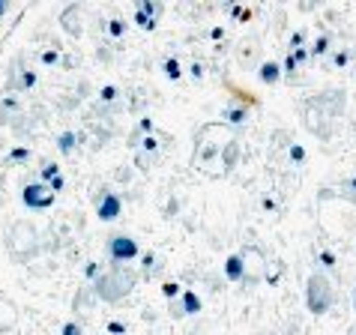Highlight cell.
Returning <instances> with one entry per match:
<instances>
[{"mask_svg": "<svg viewBox=\"0 0 356 335\" xmlns=\"http://www.w3.org/2000/svg\"><path fill=\"white\" fill-rule=\"evenodd\" d=\"M132 251H135L132 243H117V254H132Z\"/></svg>", "mask_w": 356, "mask_h": 335, "instance_id": "cell-1", "label": "cell"}, {"mask_svg": "<svg viewBox=\"0 0 356 335\" xmlns=\"http://www.w3.org/2000/svg\"><path fill=\"white\" fill-rule=\"evenodd\" d=\"M66 335H78V329H75V326H66Z\"/></svg>", "mask_w": 356, "mask_h": 335, "instance_id": "cell-2", "label": "cell"}]
</instances>
